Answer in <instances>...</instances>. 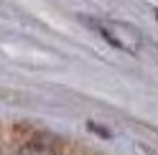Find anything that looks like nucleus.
Listing matches in <instances>:
<instances>
[{"label":"nucleus","mask_w":158,"mask_h":155,"mask_svg":"<svg viewBox=\"0 0 158 155\" xmlns=\"http://www.w3.org/2000/svg\"><path fill=\"white\" fill-rule=\"evenodd\" d=\"M82 21L97 31L107 43H112L115 48H120L125 54H140L143 48V33L140 28H135L133 23H123V21H110V18H87L82 15Z\"/></svg>","instance_id":"obj_1"},{"label":"nucleus","mask_w":158,"mask_h":155,"mask_svg":"<svg viewBox=\"0 0 158 155\" xmlns=\"http://www.w3.org/2000/svg\"><path fill=\"white\" fill-rule=\"evenodd\" d=\"M18 155H56V140L48 137V135H41V137H33L31 142H26Z\"/></svg>","instance_id":"obj_2"},{"label":"nucleus","mask_w":158,"mask_h":155,"mask_svg":"<svg viewBox=\"0 0 158 155\" xmlns=\"http://www.w3.org/2000/svg\"><path fill=\"white\" fill-rule=\"evenodd\" d=\"M87 130H89V132H97L102 140H110V137H112V132L107 130V127H102V125H97V122H87Z\"/></svg>","instance_id":"obj_3"},{"label":"nucleus","mask_w":158,"mask_h":155,"mask_svg":"<svg viewBox=\"0 0 158 155\" xmlns=\"http://www.w3.org/2000/svg\"><path fill=\"white\" fill-rule=\"evenodd\" d=\"M153 15H156V21H158V8H153Z\"/></svg>","instance_id":"obj_4"}]
</instances>
